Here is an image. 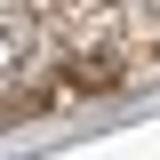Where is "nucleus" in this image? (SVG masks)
I'll return each instance as SVG.
<instances>
[{"label": "nucleus", "mask_w": 160, "mask_h": 160, "mask_svg": "<svg viewBox=\"0 0 160 160\" xmlns=\"http://www.w3.org/2000/svg\"><path fill=\"white\" fill-rule=\"evenodd\" d=\"M24 56H40V24H32V8L0 16V72H24Z\"/></svg>", "instance_id": "nucleus-1"}]
</instances>
